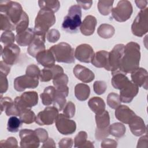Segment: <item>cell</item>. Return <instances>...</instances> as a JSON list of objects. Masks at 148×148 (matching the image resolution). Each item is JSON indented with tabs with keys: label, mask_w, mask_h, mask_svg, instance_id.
<instances>
[{
	"label": "cell",
	"mask_w": 148,
	"mask_h": 148,
	"mask_svg": "<svg viewBox=\"0 0 148 148\" xmlns=\"http://www.w3.org/2000/svg\"><path fill=\"white\" fill-rule=\"evenodd\" d=\"M55 124L58 131L65 135L72 134L76 130L75 121L71 120L64 114H58L55 121Z\"/></svg>",
	"instance_id": "obj_12"
},
{
	"label": "cell",
	"mask_w": 148,
	"mask_h": 148,
	"mask_svg": "<svg viewBox=\"0 0 148 148\" xmlns=\"http://www.w3.org/2000/svg\"><path fill=\"white\" fill-rule=\"evenodd\" d=\"M90 94V87L84 83H79L75 87V95L76 98L80 101H84L88 99Z\"/></svg>",
	"instance_id": "obj_30"
},
{
	"label": "cell",
	"mask_w": 148,
	"mask_h": 148,
	"mask_svg": "<svg viewBox=\"0 0 148 148\" xmlns=\"http://www.w3.org/2000/svg\"><path fill=\"white\" fill-rule=\"evenodd\" d=\"M140 45L134 42L128 43L125 46L119 71L127 74L139 68L140 51Z\"/></svg>",
	"instance_id": "obj_1"
},
{
	"label": "cell",
	"mask_w": 148,
	"mask_h": 148,
	"mask_svg": "<svg viewBox=\"0 0 148 148\" xmlns=\"http://www.w3.org/2000/svg\"><path fill=\"white\" fill-rule=\"evenodd\" d=\"M60 36L61 35L58 30L56 29H51L46 33V38L49 42L55 43L59 40Z\"/></svg>",
	"instance_id": "obj_46"
},
{
	"label": "cell",
	"mask_w": 148,
	"mask_h": 148,
	"mask_svg": "<svg viewBox=\"0 0 148 148\" xmlns=\"http://www.w3.org/2000/svg\"><path fill=\"white\" fill-rule=\"evenodd\" d=\"M68 77L65 73H63L53 80V83L55 88L67 86Z\"/></svg>",
	"instance_id": "obj_47"
},
{
	"label": "cell",
	"mask_w": 148,
	"mask_h": 148,
	"mask_svg": "<svg viewBox=\"0 0 148 148\" xmlns=\"http://www.w3.org/2000/svg\"><path fill=\"white\" fill-rule=\"evenodd\" d=\"M124 46L125 45L123 44H117L109 52L108 71H111V72L119 71L120 61L124 53Z\"/></svg>",
	"instance_id": "obj_11"
},
{
	"label": "cell",
	"mask_w": 148,
	"mask_h": 148,
	"mask_svg": "<svg viewBox=\"0 0 148 148\" xmlns=\"http://www.w3.org/2000/svg\"><path fill=\"white\" fill-rule=\"evenodd\" d=\"M20 147L23 148H36L39 146L40 140L35 132L29 129H22L19 132Z\"/></svg>",
	"instance_id": "obj_10"
},
{
	"label": "cell",
	"mask_w": 148,
	"mask_h": 148,
	"mask_svg": "<svg viewBox=\"0 0 148 148\" xmlns=\"http://www.w3.org/2000/svg\"><path fill=\"white\" fill-rule=\"evenodd\" d=\"M117 146V142L110 138H105L101 142V147L102 148H115Z\"/></svg>",
	"instance_id": "obj_54"
},
{
	"label": "cell",
	"mask_w": 148,
	"mask_h": 148,
	"mask_svg": "<svg viewBox=\"0 0 148 148\" xmlns=\"http://www.w3.org/2000/svg\"><path fill=\"white\" fill-rule=\"evenodd\" d=\"M115 32V29L110 24H102L97 29L98 35L102 38L109 39L112 38Z\"/></svg>",
	"instance_id": "obj_33"
},
{
	"label": "cell",
	"mask_w": 148,
	"mask_h": 148,
	"mask_svg": "<svg viewBox=\"0 0 148 148\" xmlns=\"http://www.w3.org/2000/svg\"><path fill=\"white\" fill-rule=\"evenodd\" d=\"M128 124L131 132L136 136H141L147 131V128L143 120L136 115L132 118Z\"/></svg>",
	"instance_id": "obj_23"
},
{
	"label": "cell",
	"mask_w": 148,
	"mask_h": 148,
	"mask_svg": "<svg viewBox=\"0 0 148 148\" xmlns=\"http://www.w3.org/2000/svg\"><path fill=\"white\" fill-rule=\"evenodd\" d=\"M56 143L54 140L52 138H48L45 142L43 143V145L42 146V148L46 147H56Z\"/></svg>",
	"instance_id": "obj_60"
},
{
	"label": "cell",
	"mask_w": 148,
	"mask_h": 148,
	"mask_svg": "<svg viewBox=\"0 0 148 148\" xmlns=\"http://www.w3.org/2000/svg\"><path fill=\"white\" fill-rule=\"evenodd\" d=\"M39 79L26 74L17 77L13 82L14 88L18 92H23L27 88H35L39 85Z\"/></svg>",
	"instance_id": "obj_13"
},
{
	"label": "cell",
	"mask_w": 148,
	"mask_h": 148,
	"mask_svg": "<svg viewBox=\"0 0 148 148\" xmlns=\"http://www.w3.org/2000/svg\"><path fill=\"white\" fill-rule=\"evenodd\" d=\"M133 35L142 37L148 31V8L140 10L131 25Z\"/></svg>",
	"instance_id": "obj_6"
},
{
	"label": "cell",
	"mask_w": 148,
	"mask_h": 148,
	"mask_svg": "<svg viewBox=\"0 0 148 148\" xmlns=\"http://www.w3.org/2000/svg\"><path fill=\"white\" fill-rule=\"evenodd\" d=\"M97 23L96 18L92 15L87 16L80 26L81 33L85 36H90L94 32Z\"/></svg>",
	"instance_id": "obj_24"
},
{
	"label": "cell",
	"mask_w": 148,
	"mask_h": 148,
	"mask_svg": "<svg viewBox=\"0 0 148 148\" xmlns=\"http://www.w3.org/2000/svg\"><path fill=\"white\" fill-rule=\"evenodd\" d=\"M95 118L97 128L102 130L109 127L110 125V116L107 110H105L102 113L96 114Z\"/></svg>",
	"instance_id": "obj_32"
},
{
	"label": "cell",
	"mask_w": 148,
	"mask_h": 148,
	"mask_svg": "<svg viewBox=\"0 0 148 148\" xmlns=\"http://www.w3.org/2000/svg\"><path fill=\"white\" fill-rule=\"evenodd\" d=\"M29 25V17L27 14L24 12L20 21L16 25V31L17 34L21 33L28 29Z\"/></svg>",
	"instance_id": "obj_40"
},
{
	"label": "cell",
	"mask_w": 148,
	"mask_h": 148,
	"mask_svg": "<svg viewBox=\"0 0 148 148\" xmlns=\"http://www.w3.org/2000/svg\"><path fill=\"white\" fill-rule=\"evenodd\" d=\"M0 46L1 47V53L3 61L11 66L15 64L19 58L20 47L14 43L5 46L3 49H2L1 45Z\"/></svg>",
	"instance_id": "obj_14"
},
{
	"label": "cell",
	"mask_w": 148,
	"mask_h": 148,
	"mask_svg": "<svg viewBox=\"0 0 148 148\" xmlns=\"http://www.w3.org/2000/svg\"><path fill=\"white\" fill-rule=\"evenodd\" d=\"M49 50L53 53L56 61L72 64L75 62L74 49L68 43L61 42L52 46Z\"/></svg>",
	"instance_id": "obj_4"
},
{
	"label": "cell",
	"mask_w": 148,
	"mask_h": 148,
	"mask_svg": "<svg viewBox=\"0 0 148 148\" xmlns=\"http://www.w3.org/2000/svg\"><path fill=\"white\" fill-rule=\"evenodd\" d=\"M132 82L138 87H142L147 89V71L143 68H138L131 73Z\"/></svg>",
	"instance_id": "obj_21"
},
{
	"label": "cell",
	"mask_w": 148,
	"mask_h": 148,
	"mask_svg": "<svg viewBox=\"0 0 148 148\" xmlns=\"http://www.w3.org/2000/svg\"><path fill=\"white\" fill-rule=\"evenodd\" d=\"M38 5L40 9L49 10L54 13L57 12L60 7V3L57 0H40L38 1Z\"/></svg>",
	"instance_id": "obj_35"
},
{
	"label": "cell",
	"mask_w": 148,
	"mask_h": 148,
	"mask_svg": "<svg viewBox=\"0 0 148 148\" xmlns=\"http://www.w3.org/2000/svg\"><path fill=\"white\" fill-rule=\"evenodd\" d=\"M19 116L23 123L29 124L35 121L36 116L31 109H25L20 112Z\"/></svg>",
	"instance_id": "obj_38"
},
{
	"label": "cell",
	"mask_w": 148,
	"mask_h": 148,
	"mask_svg": "<svg viewBox=\"0 0 148 148\" xmlns=\"http://www.w3.org/2000/svg\"><path fill=\"white\" fill-rule=\"evenodd\" d=\"M63 114L66 116L67 117L71 119L72 118L75 114V104L69 101L66 103L64 108H63Z\"/></svg>",
	"instance_id": "obj_44"
},
{
	"label": "cell",
	"mask_w": 148,
	"mask_h": 148,
	"mask_svg": "<svg viewBox=\"0 0 148 148\" xmlns=\"http://www.w3.org/2000/svg\"><path fill=\"white\" fill-rule=\"evenodd\" d=\"M147 135L146 134L145 136H143L139 138L138 141V145L136 147H147L148 142H147Z\"/></svg>",
	"instance_id": "obj_58"
},
{
	"label": "cell",
	"mask_w": 148,
	"mask_h": 148,
	"mask_svg": "<svg viewBox=\"0 0 148 148\" xmlns=\"http://www.w3.org/2000/svg\"><path fill=\"white\" fill-rule=\"evenodd\" d=\"M121 102L118 94L112 92L108 94L107 97V104L110 108L116 109L121 105Z\"/></svg>",
	"instance_id": "obj_41"
},
{
	"label": "cell",
	"mask_w": 148,
	"mask_h": 148,
	"mask_svg": "<svg viewBox=\"0 0 148 148\" xmlns=\"http://www.w3.org/2000/svg\"><path fill=\"white\" fill-rule=\"evenodd\" d=\"M114 1H99L98 2V9L99 13L103 16L109 14L113 9Z\"/></svg>",
	"instance_id": "obj_37"
},
{
	"label": "cell",
	"mask_w": 148,
	"mask_h": 148,
	"mask_svg": "<svg viewBox=\"0 0 148 148\" xmlns=\"http://www.w3.org/2000/svg\"><path fill=\"white\" fill-rule=\"evenodd\" d=\"M11 65L6 64L5 62L3 61H1L0 62V70H1V73H3L5 75H8L10 71V68H11Z\"/></svg>",
	"instance_id": "obj_57"
},
{
	"label": "cell",
	"mask_w": 148,
	"mask_h": 148,
	"mask_svg": "<svg viewBox=\"0 0 148 148\" xmlns=\"http://www.w3.org/2000/svg\"><path fill=\"white\" fill-rule=\"evenodd\" d=\"M82 24V9L78 5L71 6L68 14L64 17L62 23L63 30L69 33H76Z\"/></svg>",
	"instance_id": "obj_3"
},
{
	"label": "cell",
	"mask_w": 148,
	"mask_h": 148,
	"mask_svg": "<svg viewBox=\"0 0 148 148\" xmlns=\"http://www.w3.org/2000/svg\"><path fill=\"white\" fill-rule=\"evenodd\" d=\"M15 39V35L12 31H4L1 36V42L5 46L13 44Z\"/></svg>",
	"instance_id": "obj_43"
},
{
	"label": "cell",
	"mask_w": 148,
	"mask_h": 148,
	"mask_svg": "<svg viewBox=\"0 0 148 148\" xmlns=\"http://www.w3.org/2000/svg\"><path fill=\"white\" fill-rule=\"evenodd\" d=\"M108 51L105 50H99L94 54L91 62L94 66L97 68H104L108 71Z\"/></svg>",
	"instance_id": "obj_26"
},
{
	"label": "cell",
	"mask_w": 148,
	"mask_h": 148,
	"mask_svg": "<svg viewBox=\"0 0 148 148\" xmlns=\"http://www.w3.org/2000/svg\"><path fill=\"white\" fill-rule=\"evenodd\" d=\"M21 120L16 116H13L9 117L7 124V130L10 132H17L19 130V128L21 126Z\"/></svg>",
	"instance_id": "obj_39"
},
{
	"label": "cell",
	"mask_w": 148,
	"mask_h": 148,
	"mask_svg": "<svg viewBox=\"0 0 148 148\" xmlns=\"http://www.w3.org/2000/svg\"><path fill=\"white\" fill-rule=\"evenodd\" d=\"M64 73L63 68L58 65L49 68H44L40 71L39 79L42 82H49Z\"/></svg>",
	"instance_id": "obj_17"
},
{
	"label": "cell",
	"mask_w": 148,
	"mask_h": 148,
	"mask_svg": "<svg viewBox=\"0 0 148 148\" xmlns=\"http://www.w3.org/2000/svg\"><path fill=\"white\" fill-rule=\"evenodd\" d=\"M93 88L95 94L101 95L106 91L107 89V84L104 81L97 80L94 83Z\"/></svg>",
	"instance_id": "obj_45"
},
{
	"label": "cell",
	"mask_w": 148,
	"mask_h": 148,
	"mask_svg": "<svg viewBox=\"0 0 148 148\" xmlns=\"http://www.w3.org/2000/svg\"><path fill=\"white\" fill-rule=\"evenodd\" d=\"M76 2L77 3L78 5L80 7L83 8L84 10H88L89 9L92 4V1H76Z\"/></svg>",
	"instance_id": "obj_59"
},
{
	"label": "cell",
	"mask_w": 148,
	"mask_h": 148,
	"mask_svg": "<svg viewBox=\"0 0 148 148\" xmlns=\"http://www.w3.org/2000/svg\"><path fill=\"white\" fill-rule=\"evenodd\" d=\"M6 75L0 72V92L1 95L6 92L8 89V81Z\"/></svg>",
	"instance_id": "obj_51"
},
{
	"label": "cell",
	"mask_w": 148,
	"mask_h": 148,
	"mask_svg": "<svg viewBox=\"0 0 148 148\" xmlns=\"http://www.w3.org/2000/svg\"><path fill=\"white\" fill-rule=\"evenodd\" d=\"M73 73L75 77L83 83H90L95 78V75L90 69L77 64L73 69Z\"/></svg>",
	"instance_id": "obj_18"
},
{
	"label": "cell",
	"mask_w": 148,
	"mask_h": 148,
	"mask_svg": "<svg viewBox=\"0 0 148 148\" xmlns=\"http://www.w3.org/2000/svg\"><path fill=\"white\" fill-rule=\"evenodd\" d=\"M0 12L1 13L6 14L16 26L21 19L24 11H23L21 5L17 2L1 1H0Z\"/></svg>",
	"instance_id": "obj_5"
},
{
	"label": "cell",
	"mask_w": 148,
	"mask_h": 148,
	"mask_svg": "<svg viewBox=\"0 0 148 148\" xmlns=\"http://www.w3.org/2000/svg\"><path fill=\"white\" fill-rule=\"evenodd\" d=\"M0 29L4 31H12L16 30V26L6 14L1 13Z\"/></svg>",
	"instance_id": "obj_36"
},
{
	"label": "cell",
	"mask_w": 148,
	"mask_h": 148,
	"mask_svg": "<svg viewBox=\"0 0 148 148\" xmlns=\"http://www.w3.org/2000/svg\"><path fill=\"white\" fill-rule=\"evenodd\" d=\"M87 134L86 131H80L75 137L74 144L75 147L83 148L87 140Z\"/></svg>",
	"instance_id": "obj_42"
},
{
	"label": "cell",
	"mask_w": 148,
	"mask_h": 148,
	"mask_svg": "<svg viewBox=\"0 0 148 148\" xmlns=\"http://www.w3.org/2000/svg\"><path fill=\"white\" fill-rule=\"evenodd\" d=\"M73 144V140L72 138H64L58 142V146L60 148H70Z\"/></svg>",
	"instance_id": "obj_55"
},
{
	"label": "cell",
	"mask_w": 148,
	"mask_h": 148,
	"mask_svg": "<svg viewBox=\"0 0 148 148\" xmlns=\"http://www.w3.org/2000/svg\"><path fill=\"white\" fill-rule=\"evenodd\" d=\"M133 8L131 3L127 0L119 1L117 6L112 10V17L118 22H125L131 16Z\"/></svg>",
	"instance_id": "obj_7"
},
{
	"label": "cell",
	"mask_w": 148,
	"mask_h": 148,
	"mask_svg": "<svg viewBox=\"0 0 148 148\" xmlns=\"http://www.w3.org/2000/svg\"><path fill=\"white\" fill-rule=\"evenodd\" d=\"M56 88V94L53 101V106L61 111L66 104V98L68 95L69 88L67 86L59 87Z\"/></svg>",
	"instance_id": "obj_20"
},
{
	"label": "cell",
	"mask_w": 148,
	"mask_h": 148,
	"mask_svg": "<svg viewBox=\"0 0 148 148\" xmlns=\"http://www.w3.org/2000/svg\"><path fill=\"white\" fill-rule=\"evenodd\" d=\"M35 58L38 63L45 68H49L55 65V58L49 49L39 52Z\"/></svg>",
	"instance_id": "obj_25"
},
{
	"label": "cell",
	"mask_w": 148,
	"mask_h": 148,
	"mask_svg": "<svg viewBox=\"0 0 148 148\" xmlns=\"http://www.w3.org/2000/svg\"><path fill=\"white\" fill-rule=\"evenodd\" d=\"M0 147H18V142L16 138L10 136L6 140H2L0 142Z\"/></svg>",
	"instance_id": "obj_48"
},
{
	"label": "cell",
	"mask_w": 148,
	"mask_h": 148,
	"mask_svg": "<svg viewBox=\"0 0 148 148\" xmlns=\"http://www.w3.org/2000/svg\"><path fill=\"white\" fill-rule=\"evenodd\" d=\"M56 94V88L53 86H48L46 87L43 92L40 94V97L42 103L45 106L50 105L53 103Z\"/></svg>",
	"instance_id": "obj_31"
},
{
	"label": "cell",
	"mask_w": 148,
	"mask_h": 148,
	"mask_svg": "<svg viewBox=\"0 0 148 148\" xmlns=\"http://www.w3.org/2000/svg\"><path fill=\"white\" fill-rule=\"evenodd\" d=\"M12 101H13V100L10 98L8 97H2V95H1V101H0L1 113H2L3 111H5L6 107Z\"/></svg>",
	"instance_id": "obj_56"
},
{
	"label": "cell",
	"mask_w": 148,
	"mask_h": 148,
	"mask_svg": "<svg viewBox=\"0 0 148 148\" xmlns=\"http://www.w3.org/2000/svg\"><path fill=\"white\" fill-rule=\"evenodd\" d=\"M92 47L88 44L84 43L77 46L75 50V57L82 62L90 63L94 55Z\"/></svg>",
	"instance_id": "obj_15"
},
{
	"label": "cell",
	"mask_w": 148,
	"mask_h": 148,
	"mask_svg": "<svg viewBox=\"0 0 148 148\" xmlns=\"http://www.w3.org/2000/svg\"><path fill=\"white\" fill-rule=\"evenodd\" d=\"M112 84L113 87L116 89L120 90L130 81L128 78L126 76L125 74L120 72V71L112 72Z\"/></svg>",
	"instance_id": "obj_28"
},
{
	"label": "cell",
	"mask_w": 148,
	"mask_h": 148,
	"mask_svg": "<svg viewBox=\"0 0 148 148\" xmlns=\"http://www.w3.org/2000/svg\"><path fill=\"white\" fill-rule=\"evenodd\" d=\"M14 102L20 112L25 109H31L38 103V95L36 91H27L20 97H16Z\"/></svg>",
	"instance_id": "obj_8"
},
{
	"label": "cell",
	"mask_w": 148,
	"mask_h": 148,
	"mask_svg": "<svg viewBox=\"0 0 148 148\" xmlns=\"http://www.w3.org/2000/svg\"><path fill=\"white\" fill-rule=\"evenodd\" d=\"M35 36L34 30L28 28L24 32L16 34V41L20 46H29Z\"/></svg>",
	"instance_id": "obj_27"
},
{
	"label": "cell",
	"mask_w": 148,
	"mask_h": 148,
	"mask_svg": "<svg viewBox=\"0 0 148 148\" xmlns=\"http://www.w3.org/2000/svg\"><path fill=\"white\" fill-rule=\"evenodd\" d=\"M115 117L120 121L124 124H129L132 118L136 114L126 105H120L115 110Z\"/></svg>",
	"instance_id": "obj_22"
},
{
	"label": "cell",
	"mask_w": 148,
	"mask_h": 148,
	"mask_svg": "<svg viewBox=\"0 0 148 148\" xmlns=\"http://www.w3.org/2000/svg\"><path fill=\"white\" fill-rule=\"evenodd\" d=\"M55 106H47L43 110L38 113L36 116L35 122L39 125H49L53 124L57 119L59 113Z\"/></svg>",
	"instance_id": "obj_9"
},
{
	"label": "cell",
	"mask_w": 148,
	"mask_h": 148,
	"mask_svg": "<svg viewBox=\"0 0 148 148\" xmlns=\"http://www.w3.org/2000/svg\"><path fill=\"white\" fill-rule=\"evenodd\" d=\"M46 36L38 35L35 34V36L27 49V53L32 57L35 58L36 55L40 51L45 49Z\"/></svg>",
	"instance_id": "obj_19"
},
{
	"label": "cell",
	"mask_w": 148,
	"mask_h": 148,
	"mask_svg": "<svg viewBox=\"0 0 148 148\" xmlns=\"http://www.w3.org/2000/svg\"><path fill=\"white\" fill-rule=\"evenodd\" d=\"M5 113L8 116H20V112L15 105L14 101L10 102L5 109Z\"/></svg>",
	"instance_id": "obj_49"
},
{
	"label": "cell",
	"mask_w": 148,
	"mask_h": 148,
	"mask_svg": "<svg viewBox=\"0 0 148 148\" xmlns=\"http://www.w3.org/2000/svg\"><path fill=\"white\" fill-rule=\"evenodd\" d=\"M40 70L39 68L35 64H31L27 67L25 74L30 76L39 78Z\"/></svg>",
	"instance_id": "obj_50"
},
{
	"label": "cell",
	"mask_w": 148,
	"mask_h": 148,
	"mask_svg": "<svg viewBox=\"0 0 148 148\" xmlns=\"http://www.w3.org/2000/svg\"><path fill=\"white\" fill-rule=\"evenodd\" d=\"M109 135V127L105 129H102V130L96 128L95 136L97 140H103L106 137H108Z\"/></svg>",
	"instance_id": "obj_52"
},
{
	"label": "cell",
	"mask_w": 148,
	"mask_h": 148,
	"mask_svg": "<svg viewBox=\"0 0 148 148\" xmlns=\"http://www.w3.org/2000/svg\"><path fill=\"white\" fill-rule=\"evenodd\" d=\"M139 92V87L130 80L129 82L120 90V99L124 103L131 102Z\"/></svg>",
	"instance_id": "obj_16"
},
{
	"label": "cell",
	"mask_w": 148,
	"mask_h": 148,
	"mask_svg": "<svg viewBox=\"0 0 148 148\" xmlns=\"http://www.w3.org/2000/svg\"><path fill=\"white\" fill-rule=\"evenodd\" d=\"M88 105L96 114L102 113L105 110V103L102 98L98 97H94L90 98L88 102Z\"/></svg>",
	"instance_id": "obj_29"
},
{
	"label": "cell",
	"mask_w": 148,
	"mask_h": 148,
	"mask_svg": "<svg viewBox=\"0 0 148 148\" xmlns=\"http://www.w3.org/2000/svg\"><path fill=\"white\" fill-rule=\"evenodd\" d=\"M54 13L46 9H40L35 20L34 32L36 35L46 36L49 28L56 23Z\"/></svg>",
	"instance_id": "obj_2"
},
{
	"label": "cell",
	"mask_w": 148,
	"mask_h": 148,
	"mask_svg": "<svg viewBox=\"0 0 148 148\" xmlns=\"http://www.w3.org/2000/svg\"><path fill=\"white\" fill-rule=\"evenodd\" d=\"M109 134L116 138L123 137L125 132L126 128L125 125L121 123H114L109 126Z\"/></svg>",
	"instance_id": "obj_34"
},
{
	"label": "cell",
	"mask_w": 148,
	"mask_h": 148,
	"mask_svg": "<svg viewBox=\"0 0 148 148\" xmlns=\"http://www.w3.org/2000/svg\"><path fill=\"white\" fill-rule=\"evenodd\" d=\"M34 131L36 132V134H37L40 142L43 143L49 138L48 132L46 130H45L43 128H38L35 129Z\"/></svg>",
	"instance_id": "obj_53"
},
{
	"label": "cell",
	"mask_w": 148,
	"mask_h": 148,
	"mask_svg": "<svg viewBox=\"0 0 148 148\" xmlns=\"http://www.w3.org/2000/svg\"><path fill=\"white\" fill-rule=\"evenodd\" d=\"M138 8L140 9V10L146 8L147 5V1H135Z\"/></svg>",
	"instance_id": "obj_61"
}]
</instances>
